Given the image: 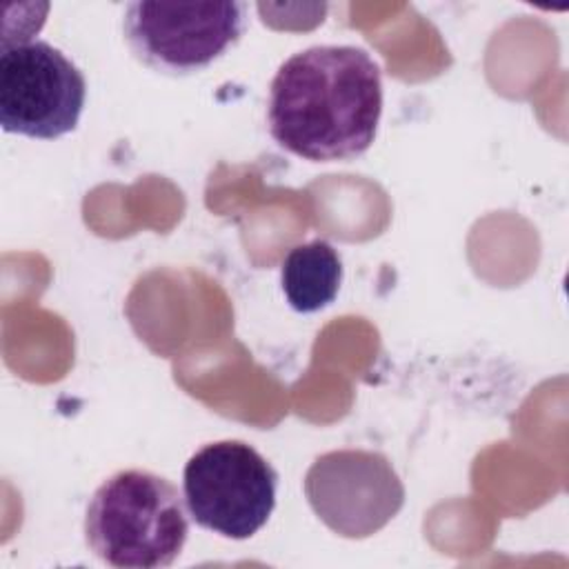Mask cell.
I'll return each instance as SVG.
<instances>
[{"instance_id":"6da1fadb","label":"cell","mask_w":569,"mask_h":569,"mask_svg":"<svg viewBox=\"0 0 569 569\" xmlns=\"http://www.w3.org/2000/svg\"><path fill=\"white\" fill-rule=\"evenodd\" d=\"M382 116V71L360 47L318 44L287 58L271 84L267 124L289 153L311 162L360 158Z\"/></svg>"},{"instance_id":"3957f363","label":"cell","mask_w":569,"mask_h":569,"mask_svg":"<svg viewBox=\"0 0 569 569\" xmlns=\"http://www.w3.org/2000/svg\"><path fill=\"white\" fill-rule=\"evenodd\" d=\"M276 489V469L242 440L204 445L182 471V496L193 522L231 540H247L267 525Z\"/></svg>"},{"instance_id":"277c9868","label":"cell","mask_w":569,"mask_h":569,"mask_svg":"<svg viewBox=\"0 0 569 569\" xmlns=\"http://www.w3.org/2000/svg\"><path fill=\"white\" fill-rule=\"evenodd\" d=\"M244 29V2H129L122 18L131 53L167 76L204 71Z\"/></svg>"},{"instance_id":"7a4b0ae2","label":"cell","mask_w":569,"mask_h":569,"mask_svg":"<svg viewBox=\"0 0 569 569\" xmlns=\"http://www.w3.org/2000/svg\"><path fill=\"white\" fill-rule=\"evenodd\" d=\"M189 536L184 496L147 469H122L91 496L84 540L118 569H160L176 562Z\"/></svg>"},{"instance_id":"5b68a950","label":"cell","mask_w":569,"mask_h":569,"mask_svg":"<svg viewBox=\"0 0 569 569\" xmlns=\"http://www.w3.org/2000/svg\"><path fill=\"white\" fill-rule=\"evenodd\" d=\"M87 98L82 71L53 44H2L0 124L7 133L56 140L78 127Z\"/></svg>"},{"instance_id":"52a82bcc","label":"cell","mask_w":569,"mask_h":569,"mask_svg":"<svg viewBox=\"0 0 569 569\" xmlns=\"http://www.w3.org/2000/svg\"><path fill=\"white\" fill-rule=\"evenodd\" d=\"M280 282L289 307L316 313L333 302L342 282V260L327 240L296 244L282 260Z\"/></svg>"},{"instance_id":"8992f818","label":"cell","mask_w":569,"mask_h":569,"mask_svg":"<svg viewBox=\"0 0 569 569\" xmlns=\"http://www.w3.org/2000/svg\"><path fill=\"white\" fill-rule=\"evenodd\" d=\"M305 493L316 516L345 538L380 531L405 505V487L389 458L365 449L318 456L307 469Z\"/></svg>"}]
</instances>
